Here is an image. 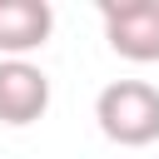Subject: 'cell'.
Listing matches in <instances>:
<instances>
[{"mask_svg": "<svg viewBox=\"0 0 159 159\" xmlns=\"http://www.w3.org/2000/svg\"><path fill=\"white\" fill-rule=\"evenodd\" d=\"M50 109V75L30 60H0V124L20 129L45 119Z\"/></svg>", "mask_w": 159, "mask_h": 159, "instance_id": "obj_3", "label": "cell"}, {"mask_svg": "<svg viewBox=\"0 0 159 159\" xmlns=\"http://www.w3.org/2000/svg\"><path fill=\"white\" fill-rule=\"evenodd\" d=\"M99 134L124 149H144L159 139V89L149 80H109L94 99Z\"/></svg>", "mask_w": 159, "mask_h": 159, "instance_id": "obj_1", "label": "cell"}, {"mask_svg": "<svg viewBox=\"0 0 159 159\" xmlns=\"http://www.w3.org/2000/svg\"><path fill=\"white\" fill-rule=\"evenodd\" d=\"M55 30L50 0H0V60H25Z\"/></svg>", "mask_w": 159, "mask_h": 159, "instance_id": "obj_4", "label": "cell"}, {"mask_svg": "<svg viewBox=\"0 0 159 159\" xmlns=\"http://www.w3.org/2000/svg\"><path fill=\"white\" fill-rule=\"evenodd\" d=\"M104 40L129 65H159V0H104Z\"/></svg>", "mask_w": 159, "mask_h": 159, "instance_id": "obj_2", "label": "cell"}]
</instances>
